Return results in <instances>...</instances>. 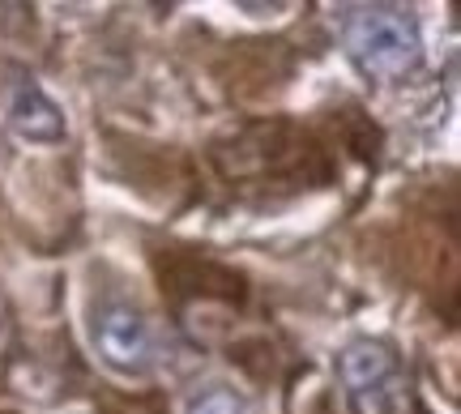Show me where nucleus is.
<instances>
[{"label":"nucleus","instance_id":"nucleus-1","mask_svg":"<svg viewBox=\"0 0 461 414\" xmlns=\"http://www.w3.org/2000/svg\"><path fill=\"white\" fill-rule=\"evenodd\" d=\"M346 56L367 82H402L423 60V34L406 9L397 4H367L355 9L342 31Z\"/></svg>","mask_w":461,"mask_h":414},{"label":"nucleus","instance_id":"nucleus-2","mask_svg":"<svg viewBox=\"0 0 461 414\" xmlns=\"http://www.w3.org/2000/svg\"><path fill=\"white\" fill-rule=\"evenodd\" d=\"M338 376L346 384V398L355 414H402L406 406V381L393 346L376 338H355L338 355Z\"/></svg>","mask_w":461,"mask_h":414},{"label":"nucleus","instance_id":"nucleus-3","mask_svg":"<svg viewBox=\"0 0 461 414\" xmlns=\"http://www.w3.org/2000/svg\"><path fill=\"white\" fill-rule=\"evenodd\" d=\"M95 350L99 359L124 376H141L158 359V342L141 308H132L124 299H107L95 312Z\"/></svg>","mask_w":461,"mask_h":414},{"label":"nucleus","instance_id":"nucleus-4","mask_svg":"<svg viewBox=\"0 0 461 414\" xmlns=\"http://www.w3.org/2000/svg\"><path fill=\"white\" fill-rule=\"evenodd\" d=\"M9 124H14V133H22L26 141H60V137H65L60 107L34 82L14 90V99H9Z\"/></svg>","mask_w":461,"mask_h":414},{"label":"nucleus","instance_id":"nucleus-5","mask_svg":"<svg viewBox=\"0 0 461 414\" xmlns=\"http://www.w3.org/2000/svg\"><path fill=\"white\" fill-rule=\"evenodd\" d=\"M188 414H252V406L235 389L214 384V389H205V393H197V398L188 401Z\"/></svg>","mask_w":461,"mask_h":414}]
</instances>
